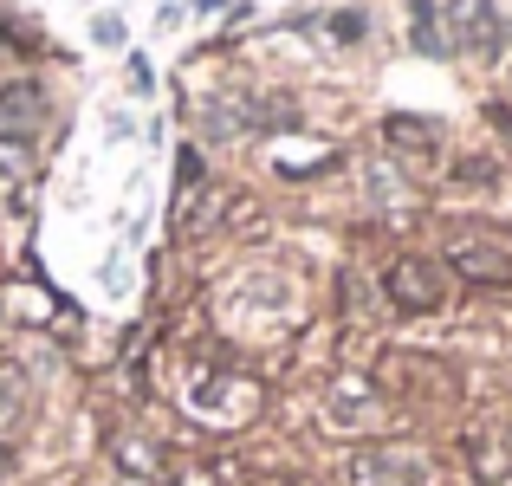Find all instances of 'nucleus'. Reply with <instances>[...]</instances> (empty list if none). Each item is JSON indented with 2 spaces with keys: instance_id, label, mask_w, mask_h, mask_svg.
<instances>
[{
  "instance_id": "obj_4",
  "label": "nucleus",
  "mask_w": 512,
  "mask_h": 486,
  "mask_svg": "<svg viewBox=\"0 0 512 486\" xmlns=\"http://www.w3.org/2000/svg\"><path fill=\"white\" fill-rule=\"evenodd\" d=\"M39 124H46V91L39 85H7L0 91V143H33Z\"/></svg>"
},
{
  "instance_id": "obj_10",
  "label": "nucleus",
  "mask_w": 512,
  "mask_h": 486,
  "mask_svg": "<svg viewBox=\"0 0 512 486\" xmlns=\"http://www.w3.org/2000/svg\"><path fill=\"white\" fill-rule=\"evenodd\" d=\"M415 46L422 52H448V33L435 26V7H415Z\"/></svg>"
},
{
  "instance_id": "obj_6",
  "label": "nucleus",
  "mask_w": 512,
  "mask_h": 486,
  "mask_svg": "<svg viewBox=\"0 0 512 486\" xmlns=\"http://www.w3.org/2000/svg\"><path fill=\"white\" fill-rule=\"evenodd\" d=\"M474 474L480 480H506L512 474V441H474Z\"/></svg>"
},
{
  "instance_id": "obj_3",
  "label": "nucleus",
  "mask_w": 512,
  "mask_h": 486,
  "mask_svg": "<svg viewBox=\"0 0 512 486\" xmlns=\"http://www.w3.org/2000/svg\"><path fill=\"white\" fill-rule=\"evenodd\" d=\"M383 292L402 305V312H435L441 305V273L428 260H396L383 273Z\"/></svg>"
},
{
  "instance_id": "obj_2",
  "label": "nucleus",
  "mask_w": 512,
  "mask_h": 486,
  "mask_svg": "<svg viewBox=\"0 0 512 486\" xmlns=\"http://www.w3.org/2000/svg\"><path fill=\"white\" fill-rule=\"evenodd\" d=\"M428 467L415 448H363L350 461V486H422Z\"/></svg>"
},
{
  "instance_id": "obj_7",
  "label": "nucleus",
  "mask_w": 512,
  "mask_h": 486,
  "mask_svg": "<svg viewBox=\"0 0 512 486\" xmlns=\"http://www.w3.org/2000/svg\"><path fill=\"white\" fill-rule=\"evenodd\" d=\"M20 422H26V389H20V376L0 370V435H13Z\"/></svg>"
},
{
  "instance_id": "obj_5",
  "label": "nucleus",
  "mask_w": 512,
  "mask_h": 486,
  "mask_svg": "<svg viewBox=\"0 0 512 486\" xmlns=\"http://www.w3.org/2000/svg\"><path fill=\"white\" fill-rule=\"evenodd\" d=\"M500 46V20L487 0H454L448 7V52H493Z\"/></svg>"
},
{
  "instance_id": "obj_11",
  "label": "nucleus",
  "mask_w": 512,
  "mask_h": 486,
  "mask_svg": "<svg viewBox=\"0 0 512 486\" xmlns=\"http://www.w3.org/2000/svg\"><path fill=\"white\" fill-rule=\"evenodd\" d=\"M91 39H98V46H124V20H117V13L91 20Z\"/></svg>"
},
{
  "instance_id": "obj_9",
  "label": "nucleus",
  "mask_w": 512,
  "mask_h": 486,
  "mask_svg": "<svg viewBox=\"0 0 512 486\" xmlns=\"http://www.w3.org/2000/svg\"><path fill=\"white\" fill-rule=\"evenodd\" d=\"M363 26H370V13H363V7L331 13V39H338V46H357V39H363Z\"/></svg>"
},
{
  "instance_id": "obj_8",
  "label": "nucleus",
  "mask_w": 512,
  "mask_h": 486,
  "mask_svg": "<svg viewBox=\"0 0 512 486\" xmlns=\"http://www.w3.org/2000/svg\"><path fill=\"white\" fill-rule=\"evenodd\" d=\"M389 143H402V150H435V130L428 124H415V117H389Z\"/></svg>"
},
{
  "instance_id": "obj_1",
  "label": "nucleus",
  "mask_w": 512,
  "mask_h": 486,
  "mask_svg": "<svg viewBox=\"0 0 512 486\" xmlns=\"http://www.w3.org/2000/svg\"><path fill=\"white\" fill-rule=\"evenodd\" d=\"M448 266L474 286H512V247L506 240H487V234H461L448 247Z\"/></svg>"
}]
</instances>
